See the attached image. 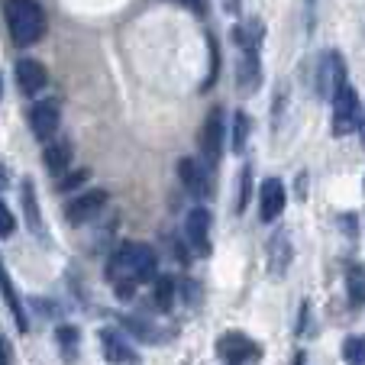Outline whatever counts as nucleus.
<instances>
[{
    "label": "nucleus",
    "mask_w": 365,
    "mask_h": 365,
    "mask_svg": "<svg viewBox=\"0 0 365 365\" xmlns=\"http://www.w3.org/2000/svg\"><path fill=\"white\" fill-rule=\"evenodd\" d=\"M0 97H4V81H0Z\"/></svg>",
    "instance_id": "34"
},
{
    "label": "nucleus",
    "mask_w": 365,
    "mask_h": 365,
    "mask_svg": "<svg viewBox=\"0 0 365 365\" xmlns=\"http://www.w3.org/2000/svg\"><path fill=\"white\" fill-rule=\"evenodd\" d=\"M284 185L278 178H265L262 187H259V217H262V223H272L282 217L284 210Z\"/></svg>",
    "instance_id": "11"
},
{
    "label": "nucleus",
    "mask_w": 365,
    "mask_h": 365,
    "mask_svg": "<svg viewBox=\"0 0 365 365\" xmlns=\"http://www.w3.org/2000/svg\"><path fill=\"white\" fill-rule=\"evenodd\" d=\"M88 178H91L88 168H78V172H71V175H58L56 187H58V191H75V187H81Z\"/></svg>",
    "instance_id": "26"
},
{
    "label": "nucleus",
    "mask_w": 365,
    "mask_h": 365,
    "mask_svg": "<svg viewBox=\"0 0 365 365\" xmlns=\"http://www.w3.org/2000/svg\"><path fill=\"white\" fill-rule=\"evenodd\" d=\"M175 4H181L185 10H191V14H197V16L207 14V4H204V0H175Z\"/></svg>",
    "instance_id": "29"
},
{
    "label": "nucleus",
    "mask_w": 365,
    "mask_h": 365,
    "mask_svg": "<svg viewBox=\"0 0 365 365\" xmlns=\"http://www.w3.org/2000/svg\"><path fill=\"white\" fill-rule=\"evenodd\" d=\"M123 324L130 327V333H133V336H139V339H149V343H152V339H159L155 333H152V324H149V320H143V317H126Z\"/></svg>",
    "instance_id": "27"
},
{
    "label": "nucleus",
    "mask_w": 365,
    "mask_h": 365,
    "mask_svg": "<svg viewBox=\"0 0 365 365\" xmlns=\"http://www.w3.org/2000/svg\"><path fill=\"white\" fill-rule=\"evenodd\" d=\"M343 359H346V365H365V336H346Z\"/></svg>",
    "instance_id": "24"
},
{
    "label": "nucleus",
    "mask_w": 365,
    "mask_h": 365,
    "mask_svg": "<svg viewBox=\"0 0 365 365\" xmlns=\"http://www.w3.org/2000/svg\"><path fill=\"white\" fill-rule=\"evenodd\" d=\"M362 123V107H359V94L349 81L333 94V133L336 136H349Z\"/></svg>",
    "instance_id": "3"
},
{
    "label": "nucleus",
    "mask_w": 365,
    "mask_h": 365,
    "mask_svg": "<svg viewBox=\"0 0 365 365\" xmlns=\"http://www.w3.org/2000/svg\"><path fill=\"white\" fill-rule=\"evenodd\" d=\"M23 214H26L29 230H33V233H39V230H42V210H39V204H36L33 181H23Z\"/></svg>",
    "instance_id": "20"
},
{
    "label": "nucleus",
    "mask_w": 365,
    "mask_h": 365,
    "mask_svg": "<svg viewBox=\"0 0 365 365\" xmlns=\"http://www.w3.org/2000/svg\"><path fill=\"white\" fill-rule=\"evenodd\" d=\"M233 39H236V46H240L242 52H246V48L259 52V42H262V23L249 20V23H242V26H236L233 29Z\"/></svg>",
    "instance_id": "18"
},
{
    "label": "nucleus",
    "mask_w": 365,
    "mask_h": 365,
    "mask_svg": "<svg viewBox=\"0 0 365 365\" xmlns=\"http://www.w3.org/2000/svg\"><path fill=\"white\" fill-rule=\"evenodd\" d=\"M103 204H107V191H103V187H91V191H84V194H78V197L68 200L65 217H68L71 227H84V223H91L97 214H101Z\"/></svg>",
    "instance_id": "7"
},
{
    "label": "nucleus",
    "mask_w": 365,
    "mask_h": 365,
    "mask_svg": "<svg viewBox=\"0 0 365 365\" xmlns=\"http://www.w3.org/2000/svg\"><path fill=\"white\" fill-rule=\"evenodd\" d=\"M101 343H103V356H107V362H110V365H130V362H136V352L130 349V343H126V339L120 336L117 330H103L101 333Z\"/></svg>",
    "instance_id": "14"
},
{
    "label": "nucleus",
    "mask_w": 365,
    "mask_h": 365,
    "mask_svg": "<svg viewBox=\"0 0 365 365\" xmlns=\"http://www.w3.org/2000/svg\"><path fill=\"white\" fill-rule=\"evenodd\" d=\"M14 230H16V220H14V214H10V207L0 200V236L7 240V236H14Z\"/></svg>",
    "instance_id": "28"
},
{
    "label": "nucleus",
    "mask_w": 365,
    "mask_h": 365,
    "mask_svg": "<svg viewBox=\"0 0 365 365\" xmlns=\"http://www.w3.org/2000/svg\"><path fill=\"white\" fill-rule=\"evenodd\" d=\"M178 178H181V185H185V191L194 194V197H200V200L214 197V165H207L204 159L185 155V159L178 162Z\"/></svg>",
    "instance_id": "4"
},
{
    "label": "nucleus",
    "mask_w": 365,
    "mask_h": 365,
    "mask_svg": "<svg viewBox=\"0 0 365 365\" xmlns=\"http://www.w3.org/2000/svg\"><path fill=\"white\" fill-rule=\"evenodd\" d=\"M359 136H362V145H365V117H362V123H359Z\"/></svg>",
    "instance_id": "32"
},
{
    "label": "nucleus",
    "mask_w": 365,
    "mask_h": 365,
    "mask_svg": "<svg viewBox=\"0 0 365 365\" xmlns=\"http://www.w3.org/2000/svg\"><path fill=\"white\" fill-rule=\"evenodd\" d=\"M56 339H58V346H62V356L68 359V362H75V359H78V343H81V336H78V327L62 324L56 330Z\"/></svg>",
    "instance_id": "21"
},
{
    "label": "nucleus",
    "mask_w": 365,
    "mask_h": 365,
    "mask_svg": "<svg viewBox=\"0 0 365 365\" xmlns=\"http://www.w3.org/2000/svg\"><path fill=\"white\" fill-rule=\"evenodd\" d=\"M217 356L227 365H246L262 356V346L255 343V339H249L246 333H223L217 339Z\"/></svg>",
    "instance_id": "6"
},
{
    "label": "nucleus",
    "mask_w": 365,
    "mask_h": 365,
    "mask_svg": "<svg viewBox=\"0 0 365 365\" xmlns=\"http://www.w3.org/2000/svg\"><path fill=\"white\" fill-rule=\"evenodd\" d=\"M291 240H288V233H275L272 236V242H269V272L275 278H284V272H288V265H291Z\"/></svg>",
    "instance_id": "15"
},
{
    "label": "nucleus",
    "mask_w": 365,
    "mask_h": 365,
    "mask_svg": "<svg viewBox=\"0 0 365 365\" xmlns=\"http://www.w3.org/2000/svg\"><path fill=\"white\" fill-rule=\"evenodd\" d=\"M236 84H240L242 94H255L259 84H262V68H259V52L246 48L240 56V65H236Z\"/></svg>",
    "instance_id": "13"
},
{
    "label": "nucleus",
    "mask_w": 365,
    "mask_h": 365,
    "mask_svg": "<svg viewBox=\"0 0 365 365\" xmlns=\"http://www.w3.org/2000/svg\"><path fill=\"white\" fill-rule=\"evenodd\" d=\"M343 84H346L343 56H339V52H327V56L320 58V68H317V94L333 101V94H336Z\"/></svg>",
    "instance_id": "10"
},
{
    "label": "nucleus",
    "mask_w": 365,
    "mask_h": 365,
    "mask_svg": "<svg viewBox=\"0 0 365 365\" xmlns=\"http://www.w3.org/2000/svg\"><path fill=\"white\" fill-rule=\"evenodd\" d=\"M291 365H304V352H297V356H294V362H291Z\"/></svg>",
    "instance_id": "33"
},
{
    "label": "nucleus",
    "mask_w": 365,
    "mask_h": 365,
    "mask_svg": "<svg viewBox=\"0 0 365 365\" xmlns=\"http://www.w3.org/2000/svg\"><path fill=\"white\" fill-rule=\"evenodd\" d=\"M0 365H10V343L0 336Z\"/></svg>",
    "instance_id": "30"
},
{
    "label": "nucleus",
    "mask_w": 365,
    "mask_h": 365,
    "mask_svg": "<svg viewBox=\"0 0 365 365\" xmlns=\"http://www.w3.org/2000/svg\"><path fill=\"white\" fill-rule=\"evenodd\" d=\"M346 294H349L352 307H365V269L362 265H352L346 272Z\"/></svg>",
    "instance_id": "19"
},
{
    "label": "nucleus",
    "mask_w": 365,
    "mask_h": 365,
    "mask_svg": "<svg viewBox=\"0 0 365 365\" xmlns=\"http://www.w3.org/2000/svg\"><path fill=\"white\" fill-rule=\"evenodd\" d=\"M58 120H62L58 101H39L29 107V130H33V136L42 139V143H48V139L58 133Z\"/></svg>",
    "instance_id": "9"
},
{
    "label": "nucleus",
    "mask_w": 365,
    "mask_h": 365,
    "mask_svg": "<svg viewBox=\"0 0 365 365\" xmlns=\"http://www.w3.org/2000/svg\"><path fill=\"white\" fill-rule=\"evenodd\" d=\"M7 26L14 36V46L26 48L46 36V14L36 0H7Z\"/></svg>",
    "instance_id": "2"
},
{
    "label": "nucleus",
    "mask_w": 365,
    "mask_h": 365,
    "mask_svg": "<svg viewBox=\"0 0 365 365\" xmlns=\"http://www.w3.org/2000/svg\"><path fill=\"white\" fill-rule=\"evenodd\" d=\"M16 84H20V91L26 97H36L48 84L46 65L36 62V58H20V62H16Z\"/></svg>",
    "instance_id": "12"
},
{
    "label": "nucleus",
    "mask_w": 365,
    "mask_h": 365,
    "mask_svg": "<svg viewBox=\"0 0 365 365\" xmlns=\"http://www.w3.org/2000/svg\"><path fill=\"white\" fill-rule=\"evenodd\" d=\"M0 291H4V297H7V304H10V310H14V317H16V330H20V333H26V330H29V320H26V310H23V301H20V294H16V288H14V282H10V275H7V269H4V259H0Z\"/></svg>",
    "instance_id": "16"
},
{
    "label": "nucleus",
    "mask_w": 365,
    "mask_h": 365,
    "mask_svg": "<svg viewBox=\"0 0 365 365\" xmlns=\"http://www.w3.org/2000/svg\"><path fill=\"white\" fill-rule=\"evenodd\" d=\"M42 159H46V168L52 175H65L71 165V159H75V152H71L68 143H48L46 152H42Z\"/></svg>",
    "instance_id": "17"
},
{
    "label": "nucleus",
    "mask_w": 365,
    "mask_h": 365,
    "mask_svg": "<svg viewBox=\"0 0 365 365\" xmlns=\"http://www.w3.org/2000/svg\"><path fill=\"white\" fill-rule=\"evenodd\" d=\"M7 185H10V175H7V168L0 165V191H4V187H7Z\"/></svg>",
    "instance_id": "31"
},
{
    "label": "nucleus",
    "mask_w": 365,
    "mask_h": 365,
    "mask_svg": "<svg viewBox=\"0 0 365 365\" xmlns=\"http://www.w3.org/2000/svg\"><path fill=\"white\" fill-rule=\"evenodd\" d=\"M249 197H252V168H242V175H240V197H236V214H242L246 210V204H249Z\"/></svg>",
    "instance_id": "25"
},
{
    "label": "nucleus",
    "mask_w": 365,
    "mask_h": 365,
    "mask_svg": "<svg viewBox=\"0 0 365 365\" xmlns=\"http://www.w3.org/2000/svg\"><path fill=\"white\" fill-rule=\"evenodd\" d=\"M107 278L117 288V297L130 301L139 284H149L159 278L155 275V252L143 242H123L107 262Z\"/></svg>",
    "instance_id": "1"
},
{
    "label": "nucleus",
    "mask_w": 365,
    "mask_h": 365,
    "mask_svg": "<svg viewBox=\"0 0 365 365\" xmlns=\"http://www.w3.org/2000/svg\"><path fill=\"white\" fill-rule=\"evenodd\" d=\"M223 139H227V123H223V107H214L204 120V130H200V159L207 165H220L223 159Z\"/></svg>",
    "instance_id": "5"
},
{
    "label": "nucleus",
    "mask_w": 365,
    "mask_h": 365,
    "mask_svg": "<svg viewBox=\"0 0 365 365\" xmlns=\"http://www.w3.org/2000/svg\"><path fill=\"white\" fill-rule=\"evenodd\" d=\"M210 223H214V217H210L207 207H194L191 214L185 217L187 246H191L197 255H204V259L210 255Z\"/></svg>",
    "instance_id": "8"
},
{
    "label": "nucleus",
    "mask_w": 365,
    "mask_h": 365,
    "mask_svg": "<svg viewBox=\"0 0 365 365\" xmlns=\"http://www.w3.org/2000/svg\"><path fill=\"white\" fill-rule=\"evenodd\" d=\"M152 301H155V307H159V310H172V304H175V282L168 275L155 278V294H152Z\"/></svg>",
    "instance_id": "23"
},
{
    "label": "nucleus",
    "mask_w": 365,
    "mask_h": 365,
    "mask_svg": "<svg viewBox=\"0 0 365 365\" xmlns=\"http://www.w3.org/2000/svg\"><path fill=\"white\" fill-rule=\"evenodd\" d=\"M307 4H314V0H307Z\"/></svg>",
    "instance_id": "35"
},
{
    "label": "nucleus",
    "mask_w": 365,
    "mask_h": 365,
    "mask_svg": "<svg viewBox=\"0 0 365 365\" xmlns=\"http://www.w3.org/2000/svg\"><path fill=\"white\" fill-rule=\"evenodd\" d=\"M249 130H252V120H249V113L246 110H236V117H233V152H236V155H242V152H246Z\"/></svg>",
    "instance_id": "22"
}]
</instances>
